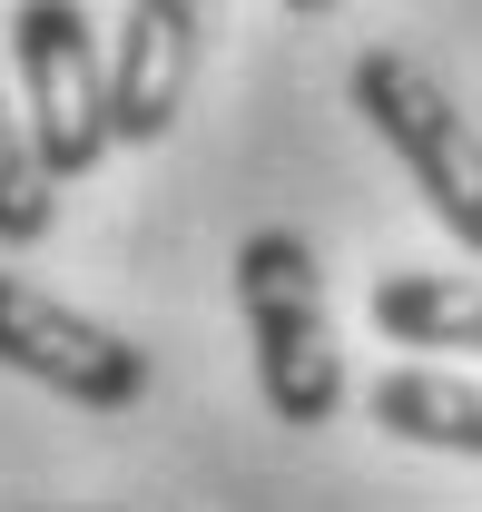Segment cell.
Masks as SVG:
<instances>
[{
  "label": "cell",
  "mask_w": 482,
  "mask_h": 512,
  "mask_svg": "<svg viewBox=\"0 0 482 512\" xmlns=\"http://www.w3.org/2000/svg\"><path fill=\"white\" fill-rule=\"evenodd\" d=\"M237 316L246 355H256V394L276 424H335L345 404V345H335V306H325V266L296 227H256L237 247Z\"/></svg>",
  "instance_id": "6da1fadb"
},
{
  "label": "cell",
  "mask_w": 482,
  "mask_h": 512,
  "mask_svg": "<svg viewBox=\"0 0 482 512\" xmlns=\"http://www.w3.org/2000/svg\"><path fill=\"white\" fill-rule=\"evenodd\" d=\"M345 99H355V119L404 158V178L423 188L433 227H453V247L482 256V128H473V109H463L414 50H355Z\"/></svg>",
  "instance_id": "7a4b0ae2"
},
{
  "label": "cell",
  "mask_w": 482,
  "mask_h": 512,
  "mask_svg": "<svg viewBox=\"0 0 482 512\" xmlns=\"http://www.w3.org/2000/svg\"><path fill=\"white\" fill-rule=\"evenodd\" d=\"M10 60H20V99H30V148L50 168V188H79L119 128H109V50L99 20L79 0H20L10 10Z\"/></svg>",
  "instance_id": "3957f363"
},
{
  "label": "cell",
  "mask_w": 482,
  "mask_h": 512,
  "mask_svg": "<svg viewBox=\"0 0 482 512\" xmlns=\"http://www.w3.org/2000/svg\"><path fill=\"white\" fill-rule=\"evenodd\" d=\"M0 365L50 384V394H69V404H89V414H128L148 394V355L128 345L119 325L79 316L60 296L20 286V276H0Z\"/></svg>",
  "instance_id": "277c9868"
},
{
  "label": "cell",
  "mask_w": 482,
  "mask_h": 512,
  "mask_svg": "<svg viewBox=\"0 0 482 512\" xmlns=\"http://www.w3.org/2000/svg\"><path fill=\"white\" fill-rule=\"evenodd\" d=\"M207 50V10L197 0H128L109 30V128L119 148H158L187 109V79Z\"/></svg>",
  "instance_id": "5b68a950"
},
{
  "label": "cell",
  "mask_w": 482,
  "mask_h": 512,
  "mask_svg": "<svg viewBox=\"0 0 482 512\" xmlns=\"http://www.w3.org/2000/svg\"><path fill=\"white\" fill-rule=\"evenodd\" d=\"M364 414L423 453H482V375H443V365H394L364 384Z\"/></svg>",
  "instance_id": "8992f818"
},
{
  "label": "cell",
  "mask_w": 482,
  "mask_h": 512,
  "mask_svg": "<svg viewBox=\"0 0 482 512\" xmlns=\"http://www.w3.org/2000/svg\"><path fill=\"white\" fill-rule=\"evenodd\" d=\"M374 325L394 345H453V355H482V276L463 266H404V276H374Z\"/></svg>",
  "instance_id": "52a82bcc"
},
{
  "label": "cell",
  "mask_w": 482,
  "mask_h": 512,
  "mask_svg": "<svg viewBox=\"0 0 482 512\" xmlns=\"http://www.w3.org/2000/svg\"><path fill=\"white\" fill-rule=\"evenodd\" d=\"M50 207H60V188H50L30 128L0 109V247H40L50 237Z\"/></svg>",
  "instance_id": "ba28073f"
},
{
  "label": "cell",
  "mask_w": 482,
  "mask_h": 512,
  "mask_svg": "<svg viewBox=\"0 0 482 512\" xmlns=\"http://www.w3.org/2000/svg\"><path fill=\"white\" fill-rule=\"evenodd\" d=\"M89 512H99V503H89Z\"/></svg>",
  "instance_id": "9c48e42d"
}]
</instances>
